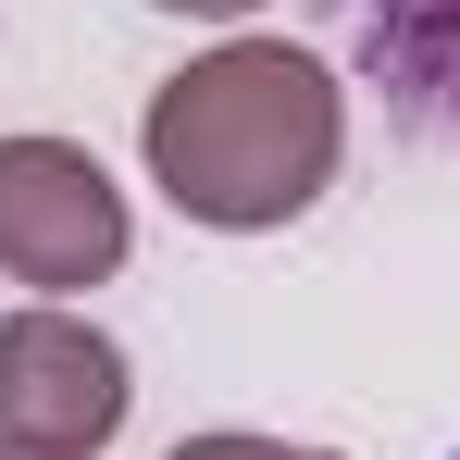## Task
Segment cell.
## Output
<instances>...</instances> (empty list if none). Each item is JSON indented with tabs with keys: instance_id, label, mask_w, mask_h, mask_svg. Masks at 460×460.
Masks as SVG:
<instances>
[{
	"instance_id": "obj_5",
	"label": "cell",
	"mask_w": 460,
	"mask_h": 460,
	"mask_svg": "<svg viewBox=\"0 0 460 460\" xmlns=\"http://www.w3.org/2000/svg\"><path fill=\"white\" fill-rule=\"evenodd\" d=\"M162 460H349V448H311V436H261V423H212V436H174Z\"/></svg>"
},
{
	"instance_id": "obj_1",
	"label": "cell",
	"mask_w": 460,
	"mask_h": 460,
	"mask_svg": "<svg viewBox=\"0 0 460 460\" xmlns=\"http://www.w3.org/2000/svg\"><path fill=\"white\" fill-rule=\"evenodd\" d=\"M137 162L199 236H287L349 162V87L299 38H212L150 87Z\"/></svg>"
},
{
	"instance_id": "obj_7",
	"label": "cell",
	"mask_w": 460,
	"mask_h": 460,
	"mask_svg": "<svg viewBox=\"0 0 460 460\" xmlns=\"http://www.w3.org/2000/svg\"><path fill=\"white\" fill-rule=\"evenodd\" d=\"M0 460H38V448H0Z\"/></svg>"
},
{
	"instance_id": "obj_4",
	"label": "cell",
	"mask_w": 460,
	"mask_h": 460,
	"mask_svg": "<svg viewBox=\"0 0 460 460\" xmlns=\"http://www.w3.org/2000/svg\"><path fill=\"white\" fill-rule=\"evenodd\" d=\"M349 25H361V63L411 112L460 125V0H349Z\"/></svg>"
},
{
	"instance_id": "obj_3",
	"label": "cell",
	"mask_w": 460,
	"mask_h": 460,
	"mask_svg": "<svg viewBox=\"0 0 460 460\" xmlns=\"http://www.w3.org/2000/svg\"><path fill=\"white\" fill-rule=\"evenodd\" d=\"M125 423H137V361L112 323H87L75 299L0 311V448L100 460Z\"/></svg>"
},
{
	"instance_id": "obj_2",
	"label": "cell",
	"mask_w": 460,
	"mask_h": 460,
	"mask_svg": "<svg viewBox=\"0 0 460 460\" xmlns=\"http://www.w3.org/2000/svg\"><path fill=\"white\" fill-rule=\"evenodd\" d=\"M137 261V199L87 137H0V287L25 299H87Z\"/></svg>"
},
{
	"instance_id": "obj_6",
	"label": "cell",
	"mask_w": 460,
	"mask_h": 460,
	"mask_svg": "<svg viewBox=\"0 0 460 460\" xmlns=\"http://www.w3.org/2000/svg\"><path fill=\"white\" fill-rule=\"evenodd\" d=\"M150 13H174V25H236V38H249V13H274V0H150Z\"/></svg>"
},
{
	"instance_id": "obj_8",
	"label": "cell",
	"mask_w": 460,
	"mask_h": 460,
	"mask_svg": "<svg viewBox=\"0 0 460 460\" xmlns=\"http://www.w3.org/2000/svg\"><path fill=\"white\" fill-rule=\"evenodd\" d=\"M448 460H460V448H448Z\"/></svg>"
}]
</instances>
